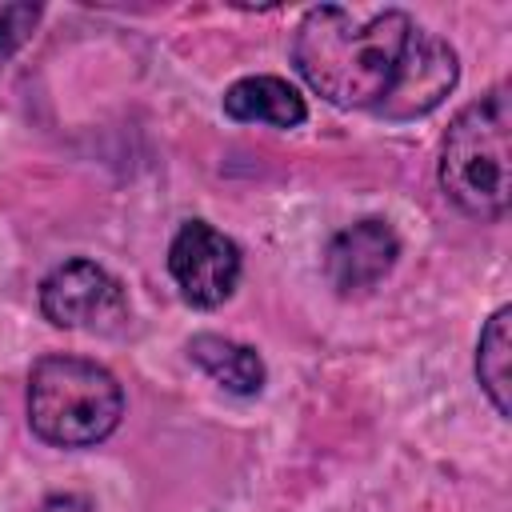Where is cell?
<instances>
[{"mask_svg":"<svg viewBox=\"0 0 512 512\" xmlns=\"http://www.w3.org/2000/svg\"><path fill=\"white\" fill-rule=\"evenodd\" d=\"M416 24L400 8L352 12L340 4H320L304 12L292 60L312 92L336 108H376L392 88Z\"/></svg>","mask_w":512,"mask_h":512,"instance_id":"6da1fadb","label":"cell"},{"mask_svg":"<svg viewBox=\"0 0 512 512\" xmlns=\"http://www.w3.org/2000/svg\"><path fill=\"white\" fill-rule=\"evenodd\" d=\"M508 156H512V104H508V88L500 84L488 96L472 100L448 124L440 148L444 196L476 220H500L512 200Z\"/></svg>","mask_w":512,"mask_h":512,"instance_id":"7a4b0ae2","label":"cell"},{"mask_svg":"<svg viewBox=\"0 0 512 512\" xmlns=\"http://www.w3.org/2000/svg\"><path fill=\"white\" fill-rule=\"evenodd\" d=\"M124 392L116 376L84 356H44L28 376V424L44 444L92 448L116 432Z\"/></svg>","mask_w":512,"mask_h":512,"instance_id":"3957f363","label":"cell"},{"mask_svg":"<svg viewBox=\"0 0 512 512\" xmlns=\"http://www.w3.org/2000/svg\"><path fill=\"white\" fill-rule=\"evenodd\" d=\"M40 312L56 328H116L128 316L120 280L96 260H64L40 284Z\"/></svg>","mask_w":512,"mask_h":512,"instance_id":"277c9868","label":"cell"},{"mask_svg":"<svg viewBox=\"0 0 512 512\" xmlns=\"http://www.w3.org/2000/svg\"><path fill=\"white\" fill-rule=\"evenodd\" d=\"M168 272L192 308H220L240 280V248L204 220L180 224L168 248Z\"/></svg>","mask_w":512,"mask_h":512,"instance_id":"5b68a950","label":"cell"},{"mask_svg":"<svg viewBox=\"0 0 512 512\" xmlns=\"http://www.w3.org/2000/svg\"><path fill=\"white\" fill-rule=\"evenodd\" d=\"M456 76H460V60H456L452 44L440 40L436 32L416 28L408 48H404V60L392 76V88L372 108V116H384V120H396V124L428 116L456 88Z\"/></svg>","mask_w":512,"mask_h":512,"instance_id":"8992f818","label":"cell"},{"mask_svg":"<svg viewBox=\"0 0 512 512\" xmlns=\"http://www.w3.org/2000/svg\"><path fill=\"white\" fill-rule=\"evenodd\" d=\"M400 256V236L388 220H356L348 228H340L332 240H328V252H324V272L332 280V288L340 296H352V292H368L376 288L392 264Z\"/></svg>","mask_w":512,"mask_h":512,"instance_id":"52a82bcc","label":"cell"},{"mask_svg":"<svg viewBox=\"0 0 512 512\" xmlns=\"http://www.w3.org/2000/svg\"><path fill=\"white\" fill-rule=\"evenodd\" d=\"M224 112L240 124H272L296 128L308 120L304 96L280 76H244L224 92Z\"/></svg>","mask_w":512,"mask_h":512,"instance_id":"ba28073f","label":"cell"},{"mask_svg":"<svg viewBox=\"0 0 512 512\" xmlns=\"http://www.w3.org/2000/svg\"><path fill=\"white\" fill-rule=\"evenodd\" d=\"M188 356L228 392L236 396H256L264 388V360L256 348L248 344H236L228 336H212V332H200L188 340Z\"/></svg>","mask_w":512,"mask_h":512,"instance_id":"9c48e42d","label":"cell"},{"mask_svg":"<svg viewBox=\"0 0 512 512\" xmlns=\"http://www.w3.org/2000/svg\"><path fill=\"white\" fill-rule=\"evenodd\" d=\"M476 380L496 408V416L512 412V308H496L476 344Z\"/></svg>","mask_w":512,"mask_h":512,"instance_id":"30bf717a","label":"cell"},{"mask_svg":"<svg viewBox=\"0 0 512 512\" xmlns=\"http://www.w3.org/2000/svg\"><path fill=\"white\" fill-rule=\"evenodd\" d=\"M36 24H40V4H8V8H0V72L32 40Z\"/></svg>","mask_w":512,"mask_h":512,"instance_id":"8fae6325","label":"cell"},{"mask_svg":"<svg viewBox=\"0 0 512 512\" xmlns=\"http://www.w3.org/2000/svg\"><path fill=\"white\" fill-rule=\"evenodd\" d=\"M36 512H92V504H88V496H80V492H56V496H48Z\"/></svg>","mask_w":512,"mask_h":512,"instance_id":"7c38bea8","label":"cell"}]
</instances>
